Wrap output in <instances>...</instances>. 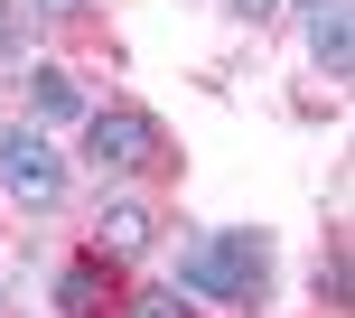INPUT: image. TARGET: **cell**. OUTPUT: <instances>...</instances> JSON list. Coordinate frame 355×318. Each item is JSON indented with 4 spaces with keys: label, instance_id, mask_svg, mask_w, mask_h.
<instances>
[{
    "label": "cell",
    "instance_id": "8992f818",
    "mask_svg": "<svg viewBox=\"0 0 355 318\" xmlns=\"http://www.w3.org/2000/svg\"><path fill=\"white\" fill-rule=\"evenodd\" d=\"M28 112H37V122H85V85H75L56 56H37V66H28Z\"/></svg>",
    "mask_w": 355,
    "mask_h": 318
},
{
    "label": "cell",
    "instance_id": "7c38bea8",
    "mask_svg": "<svg viewBox=\"0 0 355 318\" xmlns=\"http://www.w3.org/2000/svg\"><path fill=\"white\" fill-rule=\"evenodd\" d=\"M37 10H47V19H66V10H85V0H37Z\"/></svg>",
    "mask_w": 355,
    "mask_h": 318
},
{
    "label": "cell",
    "instance_id": "4fadbf2b",
    "mask_svg": "<svg viewBox=\"0 0 355 318\" xmlns=\"http://www.w3.org/2000/svg\"><path fill=\"white\" fill-rule=\"evenodd\" d=\"M300 10H327V0H300Z\"/></svg>",
    "mask_w": 355,
    "mask_h": 318
},
{
    "label": "cell",
    "instance_id": "5b68a950",
    "mask_svg": "<svg viewBox=\"0 0 355 318\" xmlns=\"http://www.w3.org/2000/svg\"><path fill=\"white\" fill-rule=\"evenodd\" d=\"M112 300H122V290H112V262H66L56 271V318H112Z\"/></svg>",
    "mask_w": 355,
    "mask_h": 318
},
{
    "label": "cell",
    "instance_id": "6da1fadb",
    "mask_svg": "<svg viewBox=\"0 0 355 318\" xmlns=\"http://www.w3.org/2000/svg\"><path fill=\"white\" fill-rule=\"evenodd\" d=\"M178 290H187V300H225V309H262V290H271V244L243 234V225L196 234V244L178 253Z\"/></svg>",
    "mask_w": 355,
    "mask_h": 318
},
{
    "label": "cell",
    "instance_id": "277c9868",
    "mask_svg": "<svg viewBox=\"0 0 355 318\" xmlns=\"http://www.w3.org/2000/svg\"><path fill=\"white\" fill-rule=\"evenodd\" d=\"M159 244V215L141 206V196H103V206H94V262H141V253Z\"/></svg>",
    "mask_w": 355,
    "mask_h": 318
},
{
    "label": "cell",
    "instance_id": "52a82bcc",
    "mask_svg": "<svg viewBox=\"0 0 355 318\" xmlns=\"http://www.w3.org/2000/svg\"><path fill=\"white\" fill-rule=\"evenodd\" d=\"M309 47H318V66H327V75H346V66H355V28H346V0L309 10Z\"/></svg>",
    "mask_w": 355,
    "mask_h": 318
},
{
    "label": "cell",
    "instance_id": "7a4b0ae2",
    "mask_svg": "<svg viewBox=\"0 0 355 318\" xmlns=\"http://www.w3.org/2000/svg\"><path fill=\"white\" fill-rule=\"evenodd\" d=\"M85 159L103 178H150V169H168V131L141 103H94L85 112Z\"/></svg>",
    "mask_w": 355,
    "mask_h": 318
},
{
    "label": "cell",
    "instance_id": "3957f363",
    "mask_svg": "<svg viewBox=\"0 0 355 318\" xmlns=\"http://www.w3.org/2000/svg\"><path fill=\"white\" fill-rule=\"evenodd\" d=\"M0 187H10L28 215H56V206H66V159L47 150V131L0 122Z\"/></svg>",
    "mask_w": 355,
    "mask_h": 318
},
{
    "label": "cell",
    "instance_id": "8fae6325",
    "mask_svg": "<svg viewBox=\"0 0 355 318\" xmlns=\"http://www.w3.org/2000/svg\"><path fill=\"white\" fill-rule=\"evenodd\" d=\"M271 10H281V0H234V19H271Z\"/></svg>",
    "mask_w": 355,
    "mask_h": 318
},
{
    "label": "cell",
    "instance_id": "9c48e42d",
    "mask_svg": "<svg viewBox=\"0 0 355 318\" xmlns=\"http://www.w3.org/2000/svg\"><path fill=\"white\" fill-rule=\"evenodd\" d=\"M318 300L346 309V234H327V253H318Z\"/></svg>",
    "mask_w": 355,
    "mask_h": 318
},
{
    "label": "cell",
    "instance_id": "ba28073f",
    "mask_svg": "<svg viewBox=\"0 0 355 318\" xmlns=\"http://www.w3.org/2000/svg\"><path fill=\"white\" fill-rule=\"evenodd\" d=\"M112 318H196V309H187V290L168 281V290H131V300H112Z\"/></svg>",
    "mask_w": 355,
    "mask_h": 318
},
{
    "label": "cell",
    "instance_id": "30bf717a",
    "mask_svg": "<svg viewBox=\"0 0 355 318\" xmlns=\"http://www.w3.org/2000/svg\"><path fill=\"white\" fill-rule=\"evenodd\" d=\"M19 37H28V10H10V0H0V56H10Z\"/></svg>",
    "mask_w": 355,
    "mask_h": 318
}]
</instances>
